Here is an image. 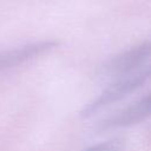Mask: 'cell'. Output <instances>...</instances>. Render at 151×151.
<instances>
[{"label": "cell", "instance_id": "1", "mask_svg": "<svg viewBox=\"0 0 151 151\" xmlns=\"http://www.w3.org/2000/svg\"><path fill=\"white\" fill-rule=\"evenodd\" d=\"M151 77V66L145 67L144 70L136 72L133 74L125 76L124 78L116 81L113 85L107 87L101 94H99L96 99L88 103L80 112L81 117H90L93 113L98 112L103 107L120 100L126 97L129 93L139 88L149 78Z\"/></svg>", "mask_w": 151, "mask_h": 151}, {"label": "cell", "instance_id": "2", "mask_svg": "<svg viewBox=\"0 0 151 151\" xmlns=\"http://www.w3.org/2000/svg\"><path fill=\"white\" fill-rule=\"evenodd\" d=\"M151 58V40L138 44L130 50L112 58L104 67L103 72L107 76H125L143 66Z\"/></svg>", "mask_w": 151, "mask_h": 151}, {"label": "cell", "instance_id": "3", "mask_svg": "<svg viewBox=\"0 0 151 151\" xmlns=\"http://www.w3.org/2000/svg\"><path fill=\"white\" fill-rule=\"evenodd\" d=\"M58 46L54 40H44L38 42L27 44L17 48L0 52V71L8 70L19 66L31 59H34L41 54H45Z\"/></svg>", "mask_w": 151, "mask_h": 151}, {"label": "cell", "instance_id": "4", "mask_svg": "<svg viewBox=\"0 0 151 151\" xmlns=\"http://www.w3.org/2000/svg\"><path fill=\"white\" fill-rule=\"evenodd\" d=\"M151 116V93L143 97L138 101L117 112L114 116L103 120L99 124V130L117 129L137 124Z\"/></svg>", "mask_w": 151, "mask_h": 151}, {"label": "cell", "instance_id": "5", "mask_svg": "<svg viewBox=\"0 0 151 151\" xmlns=\"http://www.w3.org/2000/svg\"><path fill=\"white\" fill-rule=\"evenodd\" d=\"M124 147V140L120 138H113L92 146H88L81 151H122Z\"/></svg>", "mask_w": 151, "mask_h": 151}]
</instances>
